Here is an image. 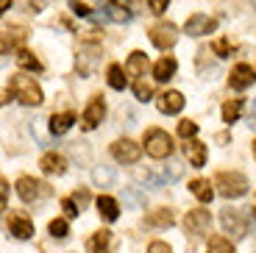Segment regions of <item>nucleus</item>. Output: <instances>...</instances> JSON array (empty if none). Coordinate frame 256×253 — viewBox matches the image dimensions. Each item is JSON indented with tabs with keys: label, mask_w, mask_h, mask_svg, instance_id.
<instances>
[{
	"label": "nucleus",
	"mask_w": 256,
	"mask_h": 253,
	"mask_svg": "<svg viewBox=\"0 0 256 253\" xmlns=\"http://www.w3.org/2000/svg\"><path fill=\"white\" fill-rule=\"evenodd\" d=\"M17 64L22 67V70H31V72L42 70V62H39L34 53H28V50H17Z\"/></svg>",
	"instance_id": "obj_29"
},
{
	"label": "nucleus",
	"mask_w": 256,
	"mask_h": 253,
	"mask_svg": "<svg viewBox=\"0 0 256 253\" xmlns=\"http://www.w3.org/2000/svg\"><path fill=\"white\" fill-rule=\"evenodd\" d=\"M212 50H214V56H218V58H228L231 53H234V44H231L226 36H218L214 42H212Z\"/></svg>",
	"instance_id": "obj_30"
},
{
	"label": "nucleus",
	"mask_w": 256,
	"mask_h": 253,
	"mask_svg": "<svg viewBox=\"0 0 256 253\" xmlns=\"http://www.w3.org/2000/svg\"><path fill=\"white\" fill-rule=\"evenodd\" d=\"M17 195H20V200L36 206V203H45L48 198H53V190L45 181H39V178L22 176V178H17Z\"/></svg>",
	"instance_id": "obj_2"
},
{
	"label": "nucleus",
	"mask_w": 256,
	"mask_h": 253,
	"mask_svg": "<svg viewBox=\"0 0 256 253\" xmlns=\"http://www.w3.org/2000/svg\"><path fill=\"white\" fill-rule=\"evenodd\" d=\"M8 6H12V0H0V17H3V12H6Z\"/></svg>",
	"instance_id": "obj_44"
},
{
	"label": "nucleus",
	"mask_w": 256,
	"mask_h": 253,
	"mask_svg": "<svg viewBox=\"0 0 256 253\" xmlns=\"http://www.w3.org/2000/svg\"><path fill=\"white\" fill-rule=\"evenodd\" d=\"M70 234V226H67V220H53L50 222V236H56V240H64V236Z\"/></svg>",
	"instance_id": "obj_34"
},
{
	"label": "nucleus",
	"mask_w": 256,
	"mask_h": 253,
	"mask_svg": "<svg viewBox=\"0 0 256 253\" xmlns=\"http://www.w3.org/2000/svg\"><path fill=\"white\" fill-rule=\"evenodd\" d=\"M254 217H256V209H254Z\"/></svg>",
	"instance_id": "obj_47"
},
{
	"label": "nucleus",
	"mask_w": 256,
	"mask_h": 253,
	"mask_svg": "<svg viewBox=\"0 0 256 253\" xmlns=\"http://www.w3.org/2000/svg\"><path fill=\"white\" fill-rule=\"evenodd\" d=\"M26 28L22 26H14V28H3L0 31V53H8L14 50V48H20V44L26 42Z\"/></svg>",
	"instance_id": "obj_15"
},
{
	"label": "nucleus",
	"mask_w": 256,
	"mask_h": 253,
	"mask_svg": "<svg viewBox=\"0 0 256 253\" xmlns=\"http://www.w3.org/2000/svg\"><path fill=\"white\" fill-rule=\"evenodd\" d=\"M184 176V164L181 162H167L164 167H156L150 172H140V178H145L150 186H164V184H176Z\"/></svg>",
	"instance_id": "obj_5"
},
{
	"label": "nucleus",
	"mask_w": 256,
	"mask_h": 253,
	"mask_svg": "<svg viewBox=\"0 0 256 253\" xmlns=\"http://www.w3.org/2000/svg\"><path fill=\"white\" fill-rule=\"evenodd\" d=\"M212 226V214L206 209H190L184 217V231L190 236H200L206 234V228Z\"/></svg>",
	"instance_id": "obj_9"
},
{
	"label": "nucleus",
	"mask_w": 256,
	"mask_h": 253,
	"mask_svg": "<svg viewBox=\"0 0 256 253\" xmlns=\"http://www.w3.org/2000/svg\"><path fill=\"white\" fill-rule=\"evenodd\" d=\"M72 203L78 206V212H84V206L90 203V192H86V190H78L76 195H72Z\"/></svg>",
	"instance_id": "obj_37"
},
{
	"label": "nucleus",
	"mask_w": 256,
	"mask_h": 253,
	"mask_svg": "<svg viewBox=\"0 0 256 253\" xmlns=\"http://www.w3.org/2000/svg\"><path fill=\"white\" fill-rule=\"evenodd\" d=\"M173 222H176V217L170 209H156L145 217V226H150V228H170Z\"/></svg>",
	"instance_id": "obj_23"
},
{
	"label": "nucleus",
	"mask_w": 256,
	"mask_h": 253,
	"mask_svg": "<svg viewBox=\"0 0 256 253\" xmlns=\"http://www.w3.org/2000/svg\"><path fill=\"white\" fill-rule=\"evenodd\" d=\"M100 12L106 14L112 22H128V20H131V12H128L122 3H117V0H100Z\"/></svg>",
	"instance_id": "obj_19"
},
{
	"label": "nucleus",
	"mask_w": 256,
	"mask_h": 253,
	"mask_svg": "<svg viewBox=\"0 0 256 253\" xmlns=\"http://www.w3.org/2000/svg\"><path fill=\"white\" fill-rule=\"evenodd\" d=\"M70 12H72V14H78V17H90L92 8L86 6V3H81V0H70Z\"/></svg>",
	"instance_id": "obj_36"
},
{
	"label": "nucleus",
	"mask_w": 256,
	"mask_h": 253,
	"mask_svg": "<svg viewBox=\"0 0 256 253\" xmlns=\"http://www.w3.org/2000/svg\"><path fill=\"white\" fill-rule=\"evenodd\" d=\"M145 70H148V56H145V53H142V50H134V53H131V56H128L126 72H128V76H136V78H140V76H142V72H145Z\"/></svg>",
	"instance_id": "obj_26"
},
{
	"label": "nucleus",
	"mask_w": 256,
	"mask_h": 253,
	"mask_svg": "<svg viewBox=\"0 0 256 253\" xmlns=\"http://www.w3.org/2000/svg\"><path fill=\"white\" fill-rule=\"evenodd\" d=\"M6 198H8V186H6V181L0 178V212H6Z\"/></svg>",
	"instance_id": "obj_42"
},
{
	"label": "nucleus",
	"mask_w": 256,
	"mask_h": 253,
	"mask_svg": "<svg viewBox=\"0 0 256 253\" xmlns=\"http://www.w3.org/2000/svg\"><path fill=\"white\" fill-rule=\"evenodd\" d=\"M98 58H100V44L86 42V39H84V42L78 44V50H76V64H78V72H81V76H90Z\"/></svg>",
	"instance_id": "obj_6"
},
{
	"label": "nucleus",
	"mask_w": 256,
	"mask_h": 253,
	"mask_svg": "<svg viewBox=\"0 0 256 253\" xmlns=\"http://www.w3.org/2000/svg\"><path fill=\"white\" fill-rule=\"evenodd\" d=\"M254 156H256V142H254Z\"/></svg>",
	"instance_id": "obj_46"
},
{
	"label": "nucleus",
	"mask_w": 256,
	"mask_h": 253,
	"mask_svg": "<svg viewBox=\"0 0 256 253\" xmlns=\"http://www.w3.org/2000/svg\"><path fill=\"white\" fill-rule=\"evenodd\" d=\"M256 81V70L250 64H234V70L228 76V86L231 89H248Z\"/></svg>",
	"instance_id": "obj_14"
},
{
	"label": "nucleus",
	"mask_w": 256,
	"mask_h": 253,
	"mask_svg": "<svg viewBox=\"0 0 256 253\" xmlns=\"http://www.w3.org/2000/svg\"><path fill=\"white\" fill-rule=\"evenodd\" d=\"M8 92H12L22 106H39V103H42V89H39V84L28 76H20V72L8 78Z\"/></svg>",
	"instance_id": "obj_1"
},
{
	"label": "nucleus",
	"mask_w": 256,
	"mask_h": 253,
	"mask_svg": "<svg viewBox=\"0 0 256 253\" xmlns=\"http://www.w3.org/2000/svg\"><path fill=\"white\" fill-rule=\"evenodd\" d=\"M106 117V103H103V95H95L90 100V106H86V112H84V128L86 131H92V128L100 126V120Z\"/></svg>",
	"instance_id": "obj_13"
},
{
	"label": "nucleus",
	"mask_w": 256,
	"mask_h": 253,
	"mask_svg": "<svg viewBox=\"0 0 256 253\" xmlns=\"http://www.w3.org/2000/svg\"><path fill=\"white\" fill-rule=\"evenodd\" d=\"M156 106H159L162 114H178L181 108H184V95H181V92H176V89L162 92L159 100H156Z\"/></svg>",
	"instance_id": "obj_16"
},
{
	"label": "nucleus",
	"mask_w": 256,
	"mask_h": 253,
	"mask_svg": "<svg viewBox=\"0 0 256 253\" xmlns=\"http://www.w3.org/2000/svg\"><path fill=\"white\" fill-rule=\"evenodd\" d=\"M220 222H223L226 234H231L234 240H240V236H245V231H248V226H245L242 214H240L237 209H231V206H226V209L220 212Z\"/></svg>",
	"instance_id": "obj_10"
},
{
	"label": "nucleus",
	"mask_w": 256,
	"mask_h": 253,
	"mask_svg": "<svg viewBox=\"0 0 256 253\" xmlns=\"http://www.w3.org/2000/svg\"><path fill=\"white\" fill-rule=\"evenodd\" d=\"M184 153H186V158H190V164L192 167H204L206 164V145L200 140H186V148H184Z\"/></svg>",
	"instance_id": "obj_20"
},
{
	"label": "nucleus",
	"mask_w": 256,
	"mask_h": 253,
	"mask_svg": "<svg viewBox=\"0 0 256 253\" xmlns=\"http://www.w3.org/2000/svg\"><path fill=\"white\" fill-rule=\"evenodd\" d=\"M176 70H178L176 58L173 56H162L159 62L154 64V78H156V81H170V78L176 76Z\"/></svg>",
	"instance_id": "obj_21"
},
{
	"label": "nucleus",
	"mask_w": 256,
	"mask_h": 253,
	"mask_svg": "<svg viewBox=\"0 0 256 253\" xmlns=\"http://www.w3.org/2000/svg\"><path fill=\"white\" fill-rule=\"evenodd\" d=\"M148 6H150L154 14H164L167 6H170V0H148Z\"/></svg>",
	"instance_id": "obj_39"
},
{
	"label": "nucleus",
	"mask_w": 256,
	"mask_h": 253,
	"mask_svg": "<svg viewBox=\"0 0 256 253\" xmlns=\"http://www.w3.org/2000/svg\"><path fill=\"white\" fill-rule=\"evenodd\" d=\"M190 192L198 198L200 203H209L212 195H214V190H212V184L206 181V178H192V181H190Z\"/></svg>",
	"instance_id": "obj_25"
},
{
	"label": "nucleus",
	"mask_w": 256,
	"mask_h": 253,
	"mask_svg": "<svg viewBox=\"0 0 256 253\" xmlns=\"http://www.w3.org/2000/svg\"><path fill=\"white\" fill-rule=\"evenodd\" d=\"M240 114H242V100H226V106H223V122L226 126H234V122L240 120Z\"/></svg>",
	"instance_id": "obj_28"
},
{
	"label": "nucleus",
	"mask_w": 256,
	"mask_h": 253,
	"mask_svg": "<svg viewBox=\"0 0 256 253\" xmlns=\"http://www.w3.org/2000/svg\"><path fill=\"white\" fill-rule=\"evenodd\" d=\"M214 28H218V20L209 14H192L184 22V31L190 36H206V34H214Z\"/></svg>",
	"instance_id": "obj_11"
},
{
	"label": "nucleus",
	"mask_w": 256,
	"mask_h": 253,
	"mask_svg": "<svg viewBox=\"0 0 256 253\" xmlns=\"http://www.w3.org/2000/svg\"><path fill=\"white\" fill-rule=\"evenodd\" d=\"M209 253H237L226 236H212L209 240Z\"/></svg>",
	"instance_id": "obj_31"
},
{
	"label": "nucleus",
	"mask_w": 256,
	"mask_h": 253,
	"mask_svg": "<svg viewBox=\"0 0 256 253\" xmlns=\"http://www.w3.org/2000/svg\"><path fill=\"white\" fill-rule=\"evenodd\" d=\"M95 203H98V212L103 214V220L114 222L117 217H120V206H117V200H114V198H109V195H100Z\"/></svg>",
	"instance_id": "obj_24"
},
{
	"label": "nucleus",
	"mask_w": 256,
	"mask_h": 253,
	"mask_svg": "<svg viewBox=\"0 0 256 253\" xmlns=\"http://www.w3.org/2000/svg\"><path fill=\"white\" fill-rule=\"evenodd\" d=\"M250 126L256 128V98L250 100Z\"/></svg>",
	"instance_id": "obj_43"
},
{
	"label": "nucleus",
	"mask_w": 256,
	"mask_h": 253,
	"mask_svg": "<svg viewBox=\"0 0 256 253\" xmlns=\"http://www.w3.org/2000/svg\"><path fill=\"white\" fill-rule=\"evenodd\" d=\"M3 103H6V95H3V92H0V106H3Z\"/></svg>",
	"instance_id": "obj_45"
},
{
	"label": "nucleus",
	"mask_w": 256,
	"mask_h": 253,
	"mask_svg": "<svg viewBox=\"0 0 256 253\" xmlns=\"http://www.w3.org/2000/svg\"><path fill=\"white\" fill-rule=\"evenodd\" d=\"M178 134L184 136V140H192V136L198 134V122H192V120H181V122H178Z\"/></svg>",
	"instance_id": "obj_35"
},
{
	"label": "nucleus",
	"mask_w": 256,
	"mask_h": 253,
	"mask_svg": "<svg viewBox=\"0 0 256 253\" xmlns=\"http://www.w3.org/2000/svg\"><path fill=\"white\" fill-rule=\"evenodd\" d=\"M126 200L134 206H145V195H134V190H126Z\"/></svg>",
	"instance_id": "obj_41"
},
{
	"label": "nucleus",
	"mask_w": 256,
	"mask_h": 253,
	"mask_svg": "<svg viewBox=\"0 0 256 253\" xmlns=\"http://www.w3.org/2000/svg\"><path fill=\"white\" fill-rule=\"evenodd\" d=\"M134 95H136V100H150V98H154V86L140 78V81L134 84Z\"/></svg>",
	"instance_id": "obj_33"
},
{
	"label": "nucleus",
	"mask_w": 256,
	"mask_h": 253,
	"mask_svg": "<svg viewBox=\"0 0 256 253\" xmlns=\"http://www.w3.org/2000/svg\"><path fill=\"white\" fill-rule=\"evenodd\" d=\"M214 184H218V190L223 198H242L248 192V178L234 170H220L214 176Z\"/></svg>",
	"instance_id": "obj_3"
},
{
	"label": "nucleus",
	"mask_w": 256,
	"mask_h": 253,
	"mask_svg": "<svg viewBox=\"0 0 256 253\" xmlns=\"http://www.w3.org/2000/svg\"><path fill=\"white\" fill-rule=\"evenodd\" d=\"M62 209H64V214H67V217H78V214H81V212H78V206L72 203V198H64Z\"/></svg>",
	"instance_id": "obj_38"
},
{
	"label": "nucleus",
	"mask_w": 256,
	"mask_h": 253,
	"mask_svg": "<svg viewBox=\"0 0 256 253\" xmlns=\"http://www.w3.org/2000/svg\"><path fill=\"white\" fill-rule=\"evenodd\" d=\"M8 231H12V236H17V240H31L34 236L31 217H28L26 212H12V214H8Z\"/></svg>",
	"instance_id": "obj_12"
},
{
	"label": "nucleus",
	"mask_w": 256,
	"mask_h": 253,
	"mask_svg": "<svg viewBox=\"0 0 256 253\" xmlns=\"http://www.w3.org/2000/svg\"><path fill=\"white\" fill-rule=\"evenodd\" d=\"M92 176H95V184H100V186H112L114 184V170L112 167H98Z\"/></svg>",
	"instance_id": "obj_32"
},
{
	"label": "nucleus",
	"mask_w": 256,
	"mask_h": 253,
	"mask_svg": "<svg viewBox=\"0 0 256 253\" xmlns=\"http://www.w3.org/2000/svg\"><path fill=\"white\" fill-rule=\"evenodd\" d=\"M112 250V231L100 228L86 240V253H109Z\"/></svg>",
	"instance_id": "obj_18"
},
{
	"label": "nucleus",
	"mask_w": 256,
	"mask_h": 253,
	"mask_svg": "<svg viewBox=\"0 0 256 253\" xmlns=\"http://www.w3.org/2000/svg\"><path fill=\"white\" fill-rule=\"evenodd\" d=\"M50 134H67L72 128V122H76V114L72 112H62V114H50Z\"/></svg>",
	"instance_id": "obj_22"
},
{
	"label": "nucleus",
	"mask_w": 256,
	"mask_h": 253,
	"mask_svg": "<svg viewBox=\"0 0 256 253\" xmlns=\"http://www.w3.org/2000/svg\"><path fill=\"white\" fill-rule=\"evenodd\" d=\"M148 253H173L170 250V245H167V242H150V245H148Z\"/></svg>",
	"instance_id": "obj_40"
},
{
	"label": "nucleus",
	"mask_w": 256,
	"mask_h": 253,
	"mask_svg": "<svg viewBox=\"0 0 256 253\" xmlns=\"http://www.w3.org/2000/svg\"><path fill=\"white\" fill-rule=\"evenodd\" d=\"M145 153L150 158H170V153H173L170 134L162 131V128H150V131L145 134Z\"/></svg>",
	"instance_id": "obj_4"
},
{
	"label": "nucleus",
	"mask_w": 256,
	"mask_h": 253,
	"mask_svg": "<svg viewBox=\"0 0 256 253\" xmlns=\"http://www.w3.org/2000/svg\"><path fill=\"white\" fill-rule=\"evenodd\" d=\"M112 156H114V162H120V164H136L142 156V145H136L134 140H117L114 145H112Z\"/></svg>",
	"instance_id": "obj_7"
},
{
	"label": "nucleus",
	"mask_w": 256,
	"mask_h": 253,
	"mask_svg": "<svg viewBox=\"0 0 256 253\" xmlns=\"http://www.w3.org/2000/svg\"><path fill=\"white\" fill-rule=\"evenodd\" d=\"M39 167H42V172H48V176H64L67 158H64L62 153H45L42 162H39Z\"/></svg>",
	"instance_id": "obj_17"
},
{
	"label": "nucleus",
	"mask_w": 256,
	"mask_h": 253,
	"mask_svg": "<svg viewBox=\"0 0 256 253\" xmlns=\"http://www.w3.org/2000/svg\"><path fill=\"white\" fill-rule=\"evenodd\" d=\"M254 6H256V0H254Z\"/></svg>",
	"instance_id": "obj_48"
},
{
	"label": "nucleus",
	"mask_w": 256,
	"mask_h": 253,
	"mask_svg": "<svg viewBox=\"0 0 256 253\" xmlns=\"http://www.w3.org/2000/svg\"><path fill=\"white\" fill-rule=\"evenodd\" d=\"M106 76H109V86H112V89H117V92H122V89L128 86V78H126L128 72L122 70L120 64H112V67H109V72H106Z\"/></svg>",
	"instance_id": "obj_27"
},
{
	"label": "nucleus",
	"mask_w": 256,
	"mask_h": 253,
	"mask_svg": "<svg viewBox=\"0 0 256 253\" xmlns=\"http://www.w3.org/2000/svg\"><path fill=\"white\" fill-rule=\"evenodd\" d=\"M150 42L159 48V50H167V48H173L178 42V28L173 22H156L150 28Z\"/></svg>",
	"instance_id": "obj_8"
}]
</instances>
